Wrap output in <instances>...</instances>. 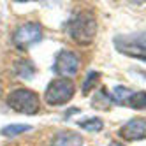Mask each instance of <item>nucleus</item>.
I'll return each mask as SVG.
<instances>
[{
	"label": "nucleus",
	"instance_id": "obj_1",
	"mask_svg": "<svg viewBox=\"0 0 146 146\" xmlns=\"http://www.w3.org/2000/svg\"><path fill=\"white\" fill-rule=\"evenodd\" d=\"M67 34L78 44L88 46L97 34V19L90 11H79L67 21Z\"/></svg>",
	"mask_w": 146,
	"mask_h": 146
},
{
	"label": "nucleus",
	"instance_id": "obj_2",
	"mask_svg": "<svg viewBox=\"0 0 146 146\" xmlns=\"http://www.w3.org/2000/svg\"><path fill=\"white\" fill-rule=\"evenodd\" d=\"M7 106L21 114H35L39 113L40 100L35 92L28 88H16L7 95Z\"/></svg>",
	"mask_w": 146,
	"mask_h": 146
},
{
	"label": "nucleus",
	"instance_id": "obj_3",
	"mask_svg": "<svg viewBox=\"0 0 146 146\" xmlns=\"http://www.w3.org/2000/svg\"><path fill=\"white\" fill-rule=\"evenodd\" d=\"M74 92H76V86L69 78H58L48 85L44 92V99L49 106H62V104H67L74 97Z\"/></svg>",
	"mask_w": 146,
	"mask_h": 146
},
{
	"label": "nucleus",
	"instance_id": "obj_4",
	"mask_svg": "<svg viewBox=\"0 0 146 146\" xmlns=\"http://www.w3.org/2000/svg\"><path fill=\"white\" fill-rule=\"evenodd\" d=\"M42 39V27L35 21H27L19 25L13 34V44L18 49H28Z\"/></svg>",
	"mask_w": 146,
	"mask_h": 146
},
{
	"label": "nucleus",
	"instance_id": "obj_5",
	"mask_svg": "<svg viewBox=\"0 0 146 146\" xmlns=\"http://www.w3.org/2000/svg\"><path fill=\"white\" fill-rule=\"evenodd\" d=\"M114 48L121 55H127V56L146 62V40L141 37H129V35L116 37L114 39Z\"/></svg>",
	"mask_w": 146,
	"mask_h": 146
},
{
	"label": "nucleus",
	"instance_id": "obj_6",
	"mask_svg": "<svg viewBox=\"0 0 146 146\" xmlns=\"http://www.w3.org/2000/svg\"><path fill=\"white\" fill-rule=\"evenodd\" d=\"M79 69V56L70 49H62L56 53L53 62V72L62 78L74 76Z\"/></svg>",
	"mask_w": 146,
	"mask_h": 146
},
{
	"label": "nucleus",
	"instance_id": "obj_7",
	"mask_svg": "<svg viewBox=\"0 0 146 146\" xmlns=\"http://www.w3.org/2000/svg\"><path fill=\"white\" fill-rule=\"evenodd\" d=\"M114 104L129 106L132 109H146V92H132L127 86H116L111 93Z\"/></svg>",
	"mask_w": 146,
	"mask_h": 146
},
{
	"label": "nucleus",
	"instance_id": "obj_8",
	"mask_svg": "<svg viewBox=\"0 0 146 146\" xmlns=\"http://www.w3.org/2000/svg\"><path fill=\"white\" fill-rule=\"evenodd\" d=\"M118 135L123 141H141L146 139V120L132 118L118 130Z\"/></svg>",
	"mask_w": 146,
	"mask_h": 146
},
{
	"label": "nucleus",
	"instance_id": "obj_9",
	"mask_svg": "<svg viewBox=\"0 0 146 146\" xmlns=\"http://www.w3.org/2000/svg\"><path fill=\"white\" fill-rule=\"evenodd\" d=\"M49 146H83V137L74 130H62L55 134Z\"/></svg>",
	"mask_w": 146,
	"mask_h": 146
},
{
	"label": "nucleus",
	"instance_id": "obj_10",
	"mask_svg": "<svg viewBox=\"0 0 146 146\" xmlns=\"http://www.w3.org/2000/svg\"><path fill=\"white\" fill-rule=\"evenodd\" d=\"M16 74L23 79H30L35 74V67L30 60H19L16 64Z\"/></svg>",
	"mask_w": 146,
	"mask_h": 146
},
{
	"label": "nucleus",
	"instance_id": "obj_11",
	"mask_svg": "<svg viewBox=\"0 0 146 146\" xmlns=\"http://www.w3.org/2000/svg\"><path fill=\"white\" fill-rule=\"evenodd\" d=\"M28 130H32L30 125H23V123H14V125H7L0 130V134L5 135V137H14V135H19V134H25Z\"/></svg>",
	"mask_w": 146,
	"mask_h": 146
},
{
	"label": "nucleus",
	"instance_id": "obj_12",
	"mask_svg": "<svg viewBox=\"0 0 146 146\" xmlns=\"http://www.w3.org/2000/svg\"><path fill=\"white\" fill-rule=\"evenodd\" d=\"M78 125H79L83 130H88V132H100L102 127H104V121H102L100 118H95V116H93V118L81 120Z\"/></svg>",
	"mask_w": 146,
	"mask_h": 146
},
{
	"label": "nucleus",
	"instance_id": "obj_13",
	"mask_svg": "<svg viewBox=\"0 0 146 146\" xmlns=\"http://www.w3.org/2000/svg\"><path fill=\"white\" fill-rule=\"evenodd\" d=\"M99 79H100V74L97 70H90L88 74H86V78H85V81H83V93L85 95H88V93L95 88V85L99 83Z\"/></svg>",
	"mask_w": 146,
	"mask_h": 146
},
{
	"label": "nucleus",
	"instance_id": "obj_14",
	"mask_svg": "<svg viewBox=\"0 0 146 146\" xmlns=\"http://www.w3.org/2000/svg\"><path fill=\"white\" fill-rule=\"evenodd\" d=\"M108 146H125V144H121V143H116V141H113V143H109Z\"/></svg>",
	"mask_w": 146,
	"mask_h": 146
}]
</instances>
